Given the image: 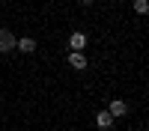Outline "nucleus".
Masks as SVG:
<instances>
[{
	"instance_id": "f257e3e1",
	"label": "nucleus",
	"mask_w": 149,
	"mask_h": 131,
	"mask_svg": "<svg viewBox=\"0 0 149 131\" xmlns=\"http://www.w3.org/2000/svg\"><path fill=\"white\" fill-rule=\"evenodd\" d=\"M15 33L12 30H6V27H0V54H12L15 51Z\"/></svg>"
},
{
	"instance_id": "f03ea898",
	"label": "nucleus",
	"mask_w": 149,
	"mask_h": 131,
	"mask_svg": "<svg viewBox=\"0 0 149 131\" xmlns=\"http://www.w3.org/2000/svg\"><path fill=\"white\" fill-rule=\"evenodd\" d=\"M86 42H90V36L81 33V30H74L69 36V48H72V51H86Z\"/></svg>"
},
{
	"instance_id": "7ed1b4c3",
	"label": "nucleus",
	"mask_w": 149,
	"mask_h": 131,
	"mask_svg": "<svg viewBox=\"0 0 149 131\" xmlns=\"http://www.w3.org/2000/svg\"><path fill=\"white\" fill-rule=\"evenodd\" d=\"M86 63H90V60L84 57V51H69V66H72V69L84 71V69H86Z\"/></svg>"
},
{
	"instance_id": "20e7f679",
	"label": "nucleus",
	"mask_w": 149,
	"mask_h": 131,
	"mask_svg": "<svg viewBox=\"0 0 149 131\" xmlns=\"http://www.w3.org/2000/svg\"><path fill=\"white\" fill-rule=\"evenodd\" d=\"M107 113L113 116V119H116V116H125V113H128V104L122 101V98H113V101L107 104Z\"/></svg>"
},
{
	"instance_id": "39448f33",
	"label": "nucleus",
	"mask_w": 149,
	"mask_h": 131,
	"mask_svg": "<svg viewBox=\"0 0 149 131\" xmlns=\"http://www.w3.org/2000/svg\"><path fill=\"white\" fill-rule=\"evenodd\" d=\"M15 48H18L21 54H33L36 51V39H33V36H21V39L15 42Z\"/></svg>"
},
{
	"instance_id": "423d86ee",
	"label": "nucleus",
	"mask_w": 149,
	"mask_h": 131,
	"mask_svg": "<svg viewBox=\"0 0 149 131\" xmlns=\"http://www.w3.org/2000/svg\"><path fill=\"white\" fill-rule=\"evenodd\" d=\"M95 125L102 128V131H107V128H113V116H110L107 110H98V113H95Z\"/></svg>"
},
{
	"instance_id": "0eeeda50",
	"label": "nucleus",
	"mask_w": 149,
	"mask_h": 131,
	"mask_svg": "<svg viewBox=\"0 0 149 131\" xmlns=\"http://www.w3.org/2000/svg\"><path fill=\"white\" fill-rule=\"evenodd\" d=\"M134 12H137V15H146V12H149V3H146V0H134Z\"/></svg>"
},
{
	"instance_id": "6e6552de",
	"label": "nucleus",
	"mask_w": 149,
	"mask_h": 131,
	"mask_svg": "<svg viewBox=\"0 0 149 131\" xmlns=\"http://www.w3.org/2000/svg\"><path fill=\"white\" fill-rule=\"evenodd\" d=\"M81 3H84V6H90V3H95V0H81Z\"/></svg>"
}]
</instances>
